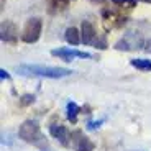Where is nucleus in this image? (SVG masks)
Wrapping results in <instances>:
<instances>
[{"label": "nucleus", "instance_id": "f257e3e1", "mask_svg": "<svg viewBox=\"0 0 151 151\" xmlns=\"http://www.w3.org/2000/svg\"><path fill=\"white\" fill-rule=\"evenodd\" d=\"M20 76H36L46 79H61L66 76H71L74 71L66 68H54V66H41V64H20L17 68Z\"/></svg>", "mask_w": 151, "mask_h": 151}, {"label": "nucleus", "instance_id": "f03ea898", "mask_svg": "<svg viewBox=\"0 0 151 151\" xmlns=\"http://www.w3.org/2000/svg\"><path fill=\"white\" fill-rule=\"evenodd\" d=\"M18 136L23 141L31 143V145H40L43 141V133H41V130H40V125L35 120L23 122L20 130H18Z\"/></svg>", "mask_w": 151, "mask_h": 151}, {"label": "nucleus", "instance_id": "7ed1b4c3", "mask_svg": "<svg viewBox=\"0 0 151 151\" xmlns=\"http://www.w3.org/2000/svg\"><path fill=\"white\" fill-rule=\"evenodd\" d=\"M41 30H43V22L41 18H38V17H35V18H30L27 22V25H25V28H23V33H22V40L25 43H36L38 40H40V36H41Z\"/></svg>", "mask_w": 151, "mask_h": 151}, {"label": "nucleus", "instance_id": "20e7f679", "mask_svg": "<svg viewBox=\"0 0 151 151\" xmlns=\"http://www.w3.org/2000/svg\"><path fill=\"white\" fill-rule=\"evenodd\" d=\"M53 56H58L64 61H72L76 58L79 59H94V54L91 53H86V51H79V49H74V48H59V49H53L51 51Z\"/></svg>", "mask_w": 151, "mask_h": 151}, {"label": "nucleus", "instance_id": "39448f33", "mask_svg": "<svg viewBox=\"0 0 151 151\" xmlns=\"http://www.w3.org/2000/svg\"><path fill=\"white\" fill-rule=\"evenodd\" d=\"M49 133H51L53 138H56V140L59 141L61 145H64V146L69 145V140H71V136H72V135H69V130L66 128L64 125H51V127H49Z\"/></svg>", "mask_w": 151, "mask_h": 151}, {"label": "nucleus", "instance_id": "423d86ee", "mask_svg": "<svg viewBox=\"0 0 151 151\" xmlns=\"http://www.w3.org/2000/svg\"><path fill=\"white\" fill-rule=\"evenodd\" d=\"M2 40L5 43H15L17 41V27L10 22L2 23Z\"/></svg>", "mask_w": 151, "mask_h": 151}, {"label": "nucleus", "instance_id": "0eeeda50", "mask_svg": "<svg viewBox=\"0 0 151 151\" xmlns=\"http://www.w3.org/2000/svg\"><path fill=\"white\" fill-rule=\"evenodd\" d=\"M82 41L86 43V45H92L94 43V40H95V28H94V25H92L91 22H82Z\"/></svg>", "mask_w": 151, "mask_h": 151}, {"label": "nucleus", "instance_id": "6e6552de", "mask_svg": "<svg viewBox=\"0 0 151 151\" xmlns=\"http://www.w3.org/2000/svg\"><path fill=\"white\" fill-rule=\"evenodd\" d=\"M74 148H76V151H94V143L79 133V138H76Z\"/></svg>", "mask_w": 151, "mask_h": 151}, {"label": "nucleus", "instance_id": "1a4fd4ad", "mask_svg": "<svg viewBox=\"0 0 151 151\" xmlns=\"http://www.w3.org/2000/svg\"><path fill=\"white\" fill-rule=\"evenodd\" d=\"M64 38H66V41H68L69 45H72V46L79 45V43L82 41V36H81V35H79V31L76 30L74 27H71V28H68V30H66Z\"/></svg>", "mask_w": 151, "mask_h": 151}, {"label": "nucleus", "instance_id": "9d476101", "mask_svg": "<svg viewBox=\"0 0 151 151\" xmlns=\"http://www.w3.org/2000/svg\"><path fill=\"white\" fill-rule=\"evenodd\" d=\"M130 64L133 68L140 69V71H151V59H132L130 61Z\"/></svg>", "mask_w": 151, "mask_h": 151}, {"label": "nucleus", "instance_id": "9b49d317", "mask_svg": "<svg viewBox=\"0 0 151 151\" xmlns=\"http://www.w3.org/2000/svg\"><path fill=\"white\" fill-rule=\"evenodd\" d=\"M71 0H49V8L51 12H61L69 5Z\"/></svg>", "mask_w": 151, "mask_h": 151}, {"label": "nucleus", "instance_id": "f8f14e48", "mask_svg": "<svg viewBox=\"0 0 151 151\" xmlns=\"http://www.w3.org/2000/svg\"><path fill=\"white\" fill-rule=\"evenodd\" d=\"M77 113H79V107L76 105L74 102H69L68 104V118L72 123H76V120H77Z\"/></svg>", "mask_w": 151, "mask_h": 151}, {"label": "nucleus", "instance_id": "ddd939ff", "mask_svg": "<svg viewBox=\"0 0 151 151\" xmlns=\"http://www.w3.org/2000/svg\"><path fill=\"white\" fill-rule=\"evenodd\" d=\"M113 4H117L118 7H128V8H132V7H135L136 0H113Z\"/></svg>", "mask_w": 151, "mask_h": 151}, {"label": "nucleus", "instance_id": "4468645a", "mask_svg": "<svg viewBox=\"0 0 151 151\" xmlns=\"http://www.w3.org/2000/svg\"><path fill=\"white\" fill-rule=\"evenodd\" d=\"M33 100H35V97L33 95H25V97H23V100H22V105H28V104H33Z\"/></svg>", "mask_w": 151, "mask_h": 151}, {"label": "nucleus", "instance_id": "2eb2a0df", "mask_svg": "<svg viewBox=\"0 0 151 151\" xmlns=\"http://www.w3.org/2000/svg\"><path fill=\"white\" fill-rule=\"evenodd\" d=\"M100 123H102V120H99V122H89V123H87V128H89V130H95Z\"/></svg>", "mask_w": 151, "mask_h": 151}, {"label": "nucleus", "instance_id": "dca6fc26", "mask_svg": "<svg viewBox=\"0 0 151 151\" xmlns=\"http://www.w3.org/2000/svg\"><path fill=\"white\" fill-rule=\"evenodd\" d=\"M0 76H2V79H10V74H8L5 69H2V71H0Z\"/></svg>", "mask_w": 151, "mask_h": 151}]
</instances>
